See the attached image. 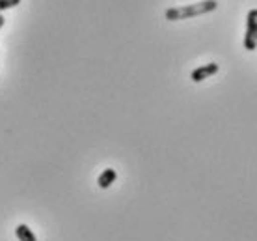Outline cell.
<instances>
[{
    "instance_id": "cell-1",
    "label": "cell",
    "mask_w": 257,
    "mask_h": 241,
    "mask_svg": "<svg viewBox=\"0 0 257 241\" xmlns=\"http://www.w3.org/2000/svg\"><path fill=\"white\" fill-rule=\"evenodd\" d=\"M218 8L216 0H203L198 4H188V6H175L166 10V19L168 21H183V19H192L198 15H205L211 13Z\"/></svg>"
},
{
    "instance_id": "cell-2",
    "label": "cell",
    "mask_w": 257,
    "mask_h": 241,
    "mask_svg": "<svg viewBox=\"0 0 257 241\" xmlns=\"http://www.w3.org/2000/svg\"><path fill=\"white\" fill-rule=\"evenodd\" d=\"M257 47V10L248 12L246 19V34H244V49L246 51H255Z\"/></svg>"
},
{
    "instance_id": "cell-3",
    "label": "cell",
    "mask_w": 257,
    "mask_h": 241,
    "mask_svg": "<svg viewBox=\"0 0 257 241\" xmlns=\"http://www.w3.org/2000/svg\"><path fill=\"white\" fill-rule=\"evenodd\" d=\"M214 73H218V64L211 62V64H205V65H199V67H196V69L190 73V78H192L194 83H201V81H205V78L212 77Z\"/></svg>"
},
{
    "instance_id": "cell-4",
    "label": "cell",
    "mask_w": 257,
    "mask_h": 241,
    "mask_svg": "<svg viewBox=\"0 0 257 241\" xmlns=\"http://www.w3.org/2000/svg\"><path fill=\"white\" fill-rule=\"evenodd\" d=\"M117 180V172L114 169H104L101 172V176L97 178V185L101 187V189H108L112 183Z\"/></svg>"
},
{
    "instance_id": "cell-5",
    "label": "cell",
    "mask_w": 257,
    "mask_h": 241,
    "mask_svg": "<svg viewBox=\"0 0 257 241\" xmlns=\"http://www.w3.org/2000/svg\"><path fill=\"white\" fill-rule=\"evenodd\" d=\"M15 235H17V239L19 241H38L36 234H34L26 224H19V226L15 228Z\"/></svg>"
},
{
    "instance_id": "cell-6",
    "label": "cell",
    "mask_w": 257,
    "mask_h": 241,
    "mask_svg": "<svg viewBox=\"0 0 257 241\" xmlns=\"http://www.w3.org/2000/svg\"><path fill=\"white\" fill-rule=\"evenodd\" d=\"M21 0H0V13L4 12V10H12V8L19 6Z\"/></svg>"
},
{
    "instance_id": "cell-7",
    "label": "cell",
    "mask_w": 257,
    "mask_h": 241,
    "mask_svg": "<svg viewBox=\"0 0 257 241\" xmlns=\"http://www.w3.org/2000/svg\"><path fill=\"white\" fill-rule=\"evenodd\" d=\"M4 23H6V19H4V17H2V15H0V28H2V26H4Z\"/></svg>"
}]
</instances>
